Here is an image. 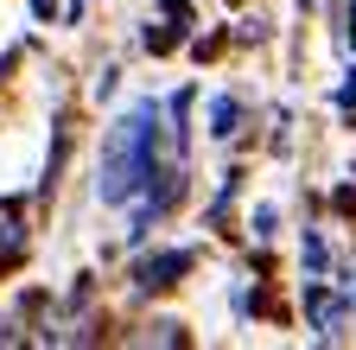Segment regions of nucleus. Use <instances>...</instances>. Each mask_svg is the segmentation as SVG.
<instances>
[{"instance_id": "f257e3e1", "label": "nucleus", "mask_w": 356, "mask_h": 350, "mask_svg": "<svg viewBox=\"0 0 356 350\" xmlns=\"http://www.w3.org/2000/svg\"><path fill=\"white\" fill-rule=\"evenodd\" d=\"M147 179H159V102H153V96L127 102V115L108 127L96 198H102V204H127Z\"/></svg>"}, {"instance_id": "f03ea898", "label": "nucleus", "mask_w": 356, "mask_h": 350, "mask_svg": "<svg viewBox=\"0 0 356 350\" xmlns=\"http://www.w3.org/2000/svg\"><path fill=\"white\" fill-rule=\"evenodd\" d=\"M191 248H159V255H147L140 268H134V287L140 293H165V287H178V274H191Z\"/></svg>"}, {"instance_id": "7ed1b4c3", "label": "nucleus", "mask_w": 356, "mask_h": 350, "mask_svg": "<svg viewBox=\"0 0 356 350\" xmlns=\"http://www.w3.org/2000/svg\"><path fill=\"white\" fill-rule=\"evenodd\" d=\"M305 312H312V331H318V344H337V337H343V305L318 287V274L305 280Z\"/></svg>"}, {"instance_id": "20e7f679", "label": "nucleus", "mask_w": 356, "mask_h": 350, "mask_svg": "<svg viewBox=\"0 0 356 350\" xmlns=\"http://www.w3.org/2000/svg\"><path fill=\"white\" fill-rule=\"evenodd\" d=\"M236 121H242V102L236 96H210V141H229Z\"/></svg>"}, {"instance_id": "39448f33", "label": "nucleus", "mask_w": 356, "mask_h": 350, "mask_svg": "<svg viewBox=\"0 0 356 350\" xmlns=\"http://www.w3.org/2000/svg\"><path fill=\"white\" fill-rule=\"evenodd\" d=\"M299 261H305V274H325V268H331V248H325V236H318V230H305Z\"/></svg>"}, {"instance_id": "423d86ee", "label": "nucleus", "mask_w": 356, "mask_h": 350, "mask_svg": "<svg viewBox=\"0 0 356 350\" xmlns=\"http://www.w3.org/2000/svg\"><path fill=\"white\" fill-rule=\"evenodd\" d=\"M274 223H280V216H274V204H261V210H254V216H248V230H254V236H261V242H267V236H274Z\"/></svg>"}, {"instance_id": "0eeeda50", "label": "nucleus", "mask_w": 356, "mask_h": 350, "mask_svg": "<svg viewBox=\"0 0 356 350\" xmlns=\"http://www.w3.org/2000/svg\"><path fill=\"white\" fill-rule=\"evenodd\" d=\"M337 102H343V109H356V70H350V83L337 90Z\"/></svg>"}, {"instance_id": "6e6552de", "label": "nucleus", "mask_w": 356, "mask_h": 350, "mask_svg": "<svg viewBox=\"0 0 356 350\" xmlns=\"http://www.w3.org/2000/svg\"><path fill=\"white\" fill-rule=\"evenodd\" d=\"M58 13V0H32V19H51Z\"/></svg>"}, {"instance_id": "1a4fd4ad", "label": "nucleus", "mask_w": 356, "mask_h": 350, "mask_svg": "<svg viewBox=\"0 0 356 350\" xmlns=\"http://www.w3.org/2000/svg\"><path fill=\"white\" fill-rule=\"evenodd\" d=\"M350 45H356V0H350Z\"/></svg>"}]
</instances>
